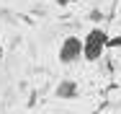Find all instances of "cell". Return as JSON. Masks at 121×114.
Instances as JSON below:
<instances>
[{"label": "cell", "mask_w": 121, "mask_h": 114, "mask_svg": "<svg viewBox=\"0 0 121 114\" xmlns=\"http://www.w3.org/2000/svg\"><path fill=\"white\" fill-rule=\"evenodd\" d=\"M108 49V34L103 31V29H90L88 31V36L82 39V57L88 60V62H98V60H103V52Z\"/></svg>", "instance_id": "cell-1"}, {"label": "cell", "mask_w": 121, "mask_h": 114, "mask_svg": "<svg viewBox=\"0 0 121 114\" xmlns=\"http://www.w3.org/2000/svg\"><path fill=\"white\" fill-rule=\"evenodd\" d=\"M82 57V39L77 36H65L62 44H59V52H57V60L62 65H72Z\"/></svg>", "instance_id": "cell-2"}, {"label": "cell", "mask_w": 121, "mask_h": 114, "mask_svg": "<svg viewBox=\"0 0 121 114\" xmlns=\"http://www.w3.org/2000/svg\"><path fill=\"white\" fill-rule=\"evenodd\" d=\"M77 93H80V88H77L75 80H59L57 88H54V96L62 99V101H72V99H77Z\"/></svg>", "instance_id": "cell-3"}, {"label": "cell", "mask_w": 121, "mask_h": 114, "mask_svg": "<svg viewBox=\"0 0 121 114\" xmlns=\"http://www.w3.org/2000/svg\"><path fill=\"white\" fill-rule=\"evenodd\" d=\"M121 47V34H116V36H108V49H119Z\"/></svg>", "instance_id": "cell-4"}, {"label": "cell", "mask_w": 121, "mask_h": 114, "mask_svg": "<svg viewBox=\"0 0 121 114\" xmlns=\"http://www.w3.org/2000/svg\"><path fill=\"white\" fill-rule=\"evenodd\" d=\"M100 18H103L100 10H90V21H100Z\"/></svg>", "instance_id": "cell-5"}, {"label": "cell", "mask_w": 121, "mask_h": 114, "mask_svg": "<svg viewBox=\"0 0 121 114\" xmlns=\"http://www.w3.org/2000/svg\"><path fill=\"white\" fill-rule=\"evenodd\" d=\"M0 60H3V47H0Z\"/></svg>", "instance_id": "cell-6"}]
</instances>
